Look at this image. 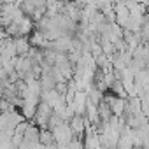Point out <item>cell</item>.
Segmentation results:
<instances>
[{"label":"cell","mask_w":149,"mask_h":149,"mask_svg":"<svg viewBox=\"0 0 149 149\" xmlns=\"http://www.w3.org/2000/svg\"><path fill=\"white\" fill-rule=\"evenodd\" d=\"M6 4H21V0H2Z\"/></svg>","instance_id":"cell-1"}]
</instances>
